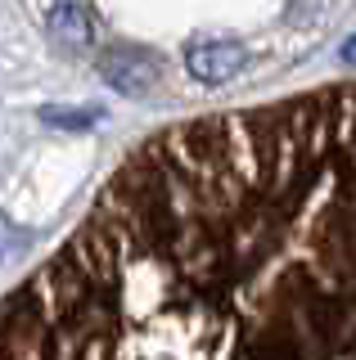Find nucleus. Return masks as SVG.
Wrapping results in <instances>:
<instances>
[{
    "label": "nucleus",
    "instance_id": "nucleus-1",
    "mask_svg": "<svg viewBox=\"0 0 356 360\" xmlns=\"http://www.w3.org/2000/svg\"><path fill=\"white\" fill-rule=\"evenodd\" d=\"M0 360H356V82L136 144L0 292Z\"/></svg>",
    "mask_w": 356,
    "mask_h": 360
}]
</instances>
